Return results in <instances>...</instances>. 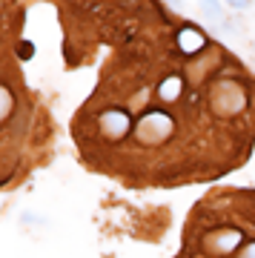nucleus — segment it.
<instances>
[{
  "label": "nucleus",
  "instance_id": "9",
  "mask_svg": "<svg viewBox=\"0 0 255 258\" xmlns=\"http://www.w3.org/2000/svg\"><path fill=\"white\" fill-rule=\"evenodd\" d=\"M227 6H232V9H244V6H249L252 0H224Z\"/></svg>",
  "mask_w": 255,
  "mask_h": 258
},
{
  "label": "nucleus",
  "instance_id": "11",
  "mask_svg": "<svg viewBox=\"0 0 255 258\" xmlns=\"http://www.w3.org/2000/svg\"><path fill=\"white\" fill-rule=\"evenodd\" d=\"M166 3H169V6H175V9H181V6H183V0H166Z\"/></svg>",
  "mask_w": 255,
  "mask_h": 258
},
{
  "label": "nucleus",
  "instance_id": "3",
  "mask_svg": "<svg viewBox=\"0 0 255 258\" xmlns=\"http://www.w3.org/2000/svg\"><path fill=\"white\" fill-rule=\"evenodd\" d=\"M100 132L106 135V138H112V141H118V138H123L129 129H132V120H129V112H123V109H106L103 115H100Z\"/></svg>",
  "mask_w": 255,
  "mask_h": 258
},
{
  "label": "nucleus",
  "instance_id": "5",
  "mask_svg": "<svg viewBox=\"0 0 255 258\" xmlns=\"http://www.w3.org/2000/svg\"><path fill=\"white\" fill-rule=\"evenodd\" d=\"M238 244H241V232L238 230H221V232H215V235L207 238V247L212 252H232Z\"/></svg>",
  "mask_w": 255,
  "mask_h": 258
},
{
  "label": "nucleus",
  "instance_id": "7",
  "mask_svg": "<svg viewBox=\"0 0 255 258\" xmlns=\"http://www.w3.org/2000/svg\"><path fill=\"white\" fill-rule=\"evenodd\" d=\"M12 106H15V103H12V92L6 89V86H0V120L12 112Z\"/></svg>",
  "mask_w": 255,
  "mask_h": 258
},
{
  "label": "nucleus",
  "instance_id": "2",
  "mask_svg": "<svg viewBox=\"0 0 255 258\" xmlns=\"http://www.w3.org/2000/svg\"><path fill=\"white\" fill-rule=\"evenodd\" d=\"M212 106L218 115H235L246 106V92L232 81H224L215 86V92H212Z\"/></svg>",
  "mask_w": 255,
  "mask_h": 258
},
{
  "label": "nucleus",
  "instance_id": "4",
  "mask_svg": "<svg viewBox=\"0 0 255 258\" xmlns=\"http://www.w3.org/2000/svg\"><path fill=\"white\" fill-rule=\"evenodd\" d=\"M204 46H207V35H204L201 29L183 26L181 32H178V49H181L183 55H195V52H201Z\"/></svg>",
  "mask_w": 255,
  "mask_h": 258
},
{
  "label": "nucleus",
  "instance_id": "10",
  "mask_svg": "<svg viewBox=\"0 0 255 258\" xmlns=\"http://www.w3.org/2000/svg\"><path fill=\"white\" fill-rule=\"evenodd\" d=\"M241 258H255V244H249V247L244 249V255H241Z\"/></svg>",
  "mask_w": 255,
  "mask_h": 258
},
{
  "label": "nucleus",
  "instance_id": "8",
  "mask_svg": "<svg viewBox=\"0 0 255 258\" xmlns=\"http://www.w3.org/2000/svg\"><path fill=\"white\" fill-rule=\"evenodd\" d=\"M221 3H224V0H201V6H204V12H207V18L210 20L221 18Z\"/></svg>",
  "mask_w": 255,
  "mask_h": 258
},
{
  "label": "nucleus",
  "instance_id": "1",
  "mask_svg": "<svg viewBox=\"0 0 255 258\" xmlns=\"http://www.w3.org/2000/svg\"><path fill=\"white\" fill-rule=\"evenodd\" d=\"M172 118L161 109H149L144 118L135 123V138L141 144H149V147H155V144H164L169 135H172Z\"/></svg>",
  "mask_w": 255,
  "mask_h": 258
},
{
  "label": "nucleus",
  "instance_id": "6",
  "mask_svg": "<svg viewBox=\"0 0 255 258\" xmlns=\"http://www.w3.org/2000/svg\"><path fill=\"white\" fill-rule=\"evenodd\" d=\"M181 92H183V78L181 75H169L164 83H158V98L161 101H175V98H181Z\"/></svg>",
  "mask_w": 255,
  "mask_h": 258
}]
</instances>
